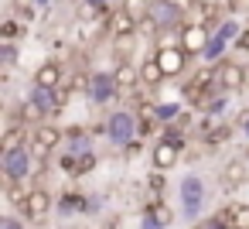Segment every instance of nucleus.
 <instances>
[{
	"label": "nucleus",
	"mask_w": 249,
	"mask_h": 229,
	"mask_svg": "<svg viewBox=\"0 0 249 229\" xmlns=\"http://www.w3.org/2000/svg\"><path fill=\"white\" fill-rule=\"evenodd\" d=\"M82 202H86V198H79V195H65V198H62V205H58V209H62V212H75V209H79V205H82Z\"/></svg>",
	"instance_id": "obj_28"
},
{
	"label": "nucleus",
	"mask_w": 249,
	"mask_h": 229,
	"mask_svg": "<svg viewBox=\"0 0 249 229\" xmlns=\"http://www.w3.org/2000/svg\"><path fill=\"white\" fill-rule=\"evenodd\" d=\"M14 31H18V24H14V21H7V24H4V28H0V35H4V38H7V41H11V38H14Z\"/></svg>",
	"instance_id": "obj_32"
},
{
	"label": "nucleus",
	"mask_w": 249,
	"mask_h": 229,
	"mask_svg": "<svg viewBox=\"0 0 249 229\" xmlns=\"http://www.w3.org/2000/svg\"><path fill=\"white\" fill-rule=\"evenodd\" d=\"M178 113H181V106H178V103H167V106H160V120H174Z\"/></svg>",
	"instance_id": "obj_30"
},
{
	"label": "nucleus",
	"mask_w": 249,
	"mask_h": 229,
	"mask_svg": "<svg viewBox=\"0 0 249 229\" xmlns=\"http://www.w3.org/2000/svg\"><path fill=\"white\" fill-rule=\"evenodd\" d=\"M246 93H249V65H246Z\"/></svg>",
	"instance_id": "obj_37"
},
{
	"label": "nucleus",
	"mask_w": 249,
	"mask_h": 229,
	"mask_svg": "<svg viewBox=\"0 0 249 229\" xmlns=\"http://www.w3.org/2000/svg\"><path fill=\"white\" fill-rule=\"evenodd\" d=\"M96 168V157H92V151L89 154H79V174H89Z\"/></svg>",
	"instance_id": "obj_27"
},
{
	"label": "nucleus",
	"mask_w": 249,
	"mask_h": 229,
	"mask_svg": "<svg viewBox=\"0 0 249 229\" xmlns=\"http://www.w3.org/2000/svg\"><path fill=\"white\" fill-rule=\"evenodd\" d=\"M65 99H69L65 89H45V86H35V89H31V99H28V110H31V116H48V113L62 110Z\"/></svg>",
	"instance_id": "obj_2"
},
{
	"label": "nucleus",
	"mask_w": 249,
	"mask_h": 229,
	"mask_svg": "<svg viewBox=\"0 0 249 229\" xmlns=\"http://www.w3.org/2000/svg\"><path fill=\"white\" fill-rule=\"evenodd\" d=\"M69 151H72V154H89V151H92L89 137H86L79 127H75V130H69Z\"/></svg>",
	"instance_id": "obj_22"
},
{
	"label": "nucleus",
	"mask_w": 249,
	"mask_h": 229,
	"mask_svg": "<svg viewBox=\"0 0 249 229\" xmlns=\"http://www.w3.org/2000/svg\"><path fill=\"white\" fill-rule=\"evenodd\" d=\"M208 41H212V35L205 31V24H188V28H181V48H184L188 55H205Z\"/></svg>",
	"instance_id": "obj_10"
},
{
	"label": "nucleus",
	"mask_w": 249,
	"mask_h": 229,
	"mask_svg": "<svg viewBox=\"0 0 249 229\" xmlns=\"http://www.w3.org/2000/svg\"><path fill=\"white\" fill-rule=\"evenodd\" d=\"M239 35H242L239 21H232V18H229V21H222V24H218V31L212 35L208 48H205V58H208V62H218V58H222V52H225V48H229Z\"/></svg>",
	"instance_id": "obj_5"
},
{
	"label": "nucleus",
	"mask_w": 249,
	"mask_h": 229,
	"mask_svg": "<svg viewBox=\"0 0 249 229\" xmlns=\"http://www.w3.org/2000/svg\"><path fill=\"white\" fill-rule=\"evenodd\" d=\"M106 137H109L113 144H120V147L133 144V137H137V116L126 113V110L109 113V120H106Z\"/></svg>",
	"instance_id": "obj_3"
},
{
	"label": "nucleus",
	"mask_w": 249,
	"mask_h": 229,
	"mask_svg": "<svg viewBox=\"0 0 249 229\" xmlns=\"http://www.w3.org/2000/svg\"><path fill=\"white\" fill-rule=\"evenodd\" d=\"M0 164H4L7 181H28V174H31V168H35V154H31L28 147H18V151H7Z\"/></svg>",
	"instance_id": "obj_4"
},
{
	"label": "nucleus",
	"mask_w": 249,
	"mask_h": 229,
	"mask_svg": "<svg viewBox=\"0 0 249 229\" xmlns=\"http://www.w3.org/2000/svg\"><path fill=\"white\" fill-rule=\"evenodd\" d=\"M171 222H174V212H171L164 202H147L143 219H140V226H143V229H167Z\"/></svg>",
	"instance_id": "obj_13"
},
{
	"label": "nucleus",
	"mask_w": 249,
	"mask_h": 229,
	"mask_svg": "<svg viewBox=\"0 0 249 229\" xmlns=\"http://www.w3.org/2000/svg\"><path fill=\"white\" fill-rule=\"evenodd\" d=\"M154 58H157V65L164 69V76L171 79V76H181V69H184V62H188V52H184L181 45H178V48H174V45H164Z\"/></svg>",
	"instance_id": "obj_11"
},
{
	"label": "nucleus",
	"mask_w": 249,
	"mask_h": 229,
	"mask_svg": "<svg viewBox=\"0 0 249 229\" xmlns=\"http://www.w3.org/2000/svg\"><path fill=\"white\" fill-rule=\"evenodd\" d=\"M229 7H232L235 14H242V11H249V0H229Z\"/></svg>",
	"instance_id": "obj_31"
},
{
	"label": "nucleus",
	"mask_w": 249,
	"mask_h": 229,
	"mask_svg": "<svg viewBox=\"0 0 249 229\" xmlns=\"http://www.w3.org/2000/svg\"><path fill=\"white\" fill-rule=\"evenodd\" d=\"M0 62H4L7 69H14V65H18V48H14L11 41H4V45H0Z\"/></svg>",
	"instance_id": "obj_26"
},
{
	"label": "nucleus",
	"mask_w": 249,
	"mask_h": 229,
	"mask_svg": "<svg viewBox=\"0 0 249 229\" xmlns=\"http://www.w3.org/2000/svg\"><path fill=\"white\" fill-rule=\"evenodd\" d=\"M191 11H195V21H191V24H205V21L218 18L215 4H205V0H198V4H191Z\"/></svg>",
	"instance_id": "obj_23"
},
{
	"label": "nucleus",
	"mask_w": 249,
	"mask_h": 229,
	"mask_svg": "<svg viewBox=\"0 0 249 229\" xmlns=\"http://www.w3.org/2000/svg\"><path fill=\"white\" fill-rule=\"evenodd\" d=\"M239 127H242V134L249 137V110H242V113H239Z\"/></svg>",
	"instance_id": "obj_34"
},
{
	"label": "nucleus",
	"mask_w": 249,
	"mask_h": 229,
	"mask_svg": "<svg viewBox=\"0 0 249 229\" xmlns=\"http://www.w3.org/2000/svg\"><path fill=\"white\" fill-rule=\"evenodd\" d=\"M113 96H120V89H116V79L109 76V72H96L92 79H89V99L92 103H109Z\"/></svg>",
	"instance_id": "obj_12"
},
{
	"label": "nucleus",
	"mask_w": 249,
	"mask_h": 229,
	"mask_svg": "<svg viewBox=\"0 0 249 229\" xmlns=\"http://www.w3.org/2000/svg\"><path fill=\"white\" fill-rule=\"evenodd\" d=\"M218 181H222L225 191H239V188H246V181H249V164H246L242 157H232V161L222 168Z\"/></svg>",
	"instance_id": "obj_6"
},
{
	"label": "nucleus",
	"mask_w": 249,
	"mask_h": 229,
	"mask_svg": "<svg viewBox=\"0 0 249 229\" xmlns=\"http://www.w3.org/2000/svg\"><path fill=\"white\" fill-rule=\"evenodd\" d=\"M137 21L140 14H133L130 7H120L109 14V38H133L137 35Z\"/></svg>",
	"instance_id": "obj_7"
},
{
	"label": "nucleus",
	"mask_w": 249,
	"mask_h": 229,
	"mask_svg": "<svg viewBox=\"0 0 249 229\" xmlns=\"http://www.w3.org/2000/svg\"><path fill=\"white\" fill-rule=\"evenodd\" d=\"M178 191H181V212H184V219H195L201 212V205H205V181H201V174H184Z\"/></svg>",
	"instance_id": "obj_1"
},
{
	"label": "nucleus",
	"mask_w": 249,
	"mask_h": 229,
	"mask_svg": "<svg viewBox=\"0 0 249 229\" xmlns=\"http://www.w3.org/2000/svg\"><path fill=\"white\" fill-rule=\"evenodd\" d=\"M52 205H55L52 191H45V188H31V195H28V205H24V215L38 222V219H45V215L52 212Z\"/></svg>",
	"instance_id": "obj_15"
},
{
	"label": "nucleus",
	"mask_w": 249,
	"mask_h": 229,
	"mask_svg": "<svg viewBox=\"0 0 249 229\" xmlns=\"http://www.w3.org/2000/svg\"><path fill=\"white\" fill-rule=\"evenodd\" d=\"M113 79H116V89L126 93V89H133V86L140 82V65H133V62H120V65L113 69Z\"/></svg>",
	"instance_id": "obj_18"
},
{
	"label": "nucleus",
	"mask_w": 249,
	"mask_h": 229,
	"mask_svg": "<svg viewBox=\"0 0 249 229\" xmlns=\"http://www.w3.org/2000/svg\"><path fill=\"white\" fill-rule=\"evenodd\" d=\"M137 35H143V38H154V35H160V28H157V21L143 11L140 14V21H137Z\"/></svg>",
	"instance_id": "obj_24"
},
{
	"label": "nucleus",
	"mask_w": 249,
	"mask_h": 229,
	"mask_svg": "<svg viewBox=\"0 0 249 229\" xmlns=\"http://www.w3.org/2000/svg\"><path fill=\"white\" fill-rule=\"evenodd\" d=\"M235 48H242V52H249V31H242V35L235 38Z\"/></svg>",
	"instance_id": "obj_33"
},
{
	"label": "nucleus",
	"mask_w": 249,
	"mask_h": 229,
	"mask_svg": "<svg viewBox=\"0 0 249 229\" xmlns=\"http://www.w3.org/2000/svg\"><path fill=\"white\" fill-rule=\"evenodd\" d=\"M160 79H167V76H164V69L157 65V58H150V62H143V65H140V82H147V86H157Z\"/></svg>",
	"instance_id": "obj_21"
},
{
	"label": "nucleus",
	"mask_w": 249,
	"mask_h": 229,
	"mask_svg": "<svg viewBox=\"0 0 249 229\" xmlns=\"http://www.w3.org/2000/svg\"><path fill=\"white\" fill-rule=\"evenodd\" d=\"M218 89L222 93H235V89H246V69L239 62H218Z\"/></svg>",
	"instance_id": "obj_8"
},
{
	"label": "nucleus",
	"mask_w": 249,
	"mask_h": 229,
	"mask_svg": "<svg viewBox=\"0 0 249 229\" xmlns=\"http://www.w3.org/2000/svg\"><path fill=\"white\" fill-rule=\"evenodd\" d=\"M225 229H239V226H232V222H225Z\"/></svg>",
	"instance_id": "obj_38"
},
{
	"label": "nucleus",
	"mask_w": 249,
	"mask_h": 229,
	"mask_svg": "<svg viewBox=\"0 0 249 229\" xmlns=\"http://www.w3.org/2000/svg\"><path fill=\"white\" fill-rule=\"evenodd\" d=\"M62 137H65V134H62L55 123H41V127L35 130V154H38V157H48V151L58 147Z\"/></svg>",
	"instance_id": "obj_14"
},
{
	"label": "nucleus",
	"mask_w": 249,
	"mask_h": 229,
	"mask_svg": "<svg viewBox=\"0 0 249 229\" xmlns=\"http://www.w3.org/2000/svg\"><path fill=\"white\" fill-rule=\"evenodd\" d=\"M4 195H7V202H11V205H21V209H24V205H28L31 188H28V181H7V191H4Z\"/></svg>",
	"instance_id": "obj_19"
},
{
	"label": "nucleus",
	"mask_w": 249,
	"mask_h": 229,
	"mask_svg": "<svg viewBox=\"0 0 249 229\" xmlns=\"http://www.w3.org/2000/svg\"><path fill=\"white\" fill-rule=\"evenodd\" d=\"M38 4H48V0H38Z\"/></svg>",
	"instance_id": "obj_39"
},
{
	"label": "nucleus",
	"mask_w": 249,
	"mask_h": 229,
	"mask_svg": "<svg viewBox=\"0 0 249 229\" xmlns=\"http://www.w3.org/2000/svg\"><path fill=\"white\" fill-rule=\"evenodd\" d=\"M167 4H174V7H181V11H188V7H191V0H167Z\"/></svg>",
	"instance_id": "obj_35"
},
{
	"label": "nucleus",
	"mask_w": 249,
	"mask_h": 229,
	"mask_svg": "<svg viewBox=\"0 0 249 229\" xmlns=\"http://www.w3.org/2000/svg\"><path fill=\"white\" fill-rule=\"evenodd\" d=\"M0 147H4V154L7 151H18V147H24V130L14 123V127H7L4 130V137H0Z\"/></svg>",
	"instance_id": "obj_20"
},
{
	"label": "nucleus",
	"mask_w": 249,
	"mask_h": 229,
	"mask_svg": "<svg viewBox=\"0 0 249 229\" xmlns=\"http://www.w3.org/2000/svg\"><path fill=\"white\" fill-rule=\"evenodd\" d=\"M229 219H232V226L249 229V205H232V209H229Z\"/></svg>",
	"instance_id": "obj_25"
},
{
	"label": "nucleus",
	"mask_w": 249,
	"mask_h": 229,
	"mask_svg": "<svg viewBox=\"0 0 249 229\" xmlns=\"http://www.w3.org/2000/svg\"><path fill=\"white\" fill-rule=\"evenodd\" d=\"M147 14L157 21V28L160 31H171V28H178L181 24V7H174V4H167V0H154V4L147 7Z\"/></svg>",
	"instance_id": "obj_9"
},
{
	"label": "nucleus",
	"mask_w": 249,
	"mask_h": 229,
	"mask_svg": "<svg viewBox=\"0 0 249 229\" xmlns=\"http://www.w3.org/2000/svg\"><path fill=\"white\" fill-rule=\"evenodd\" d=\"M35 86H45V89H58V86H62V65H58L55 58L41 62V65L35 69Z\"/></svg>",
	"instance_id": "obj_17"
},
{
	"label": "nucleus",
	"mask_w": 249,
	"mask_h": 229,
	"mask_svg": "<svg viewBox=\"0 0 249 229\" xmlns=\"http://www.w3.org/2000/svg\"><path fill=\"white\" fill-rule=\"evenodd\" d=\"M86 4H89V7H103V4H106V0H86Z\"/></svg>",
	"instance_id": "obj_36"
},
{
	"label": "nucleus",
	"mask_w": 249,
	"mask_h": 229,
	"mask_svg": "<svg viewBox=\"0 0 249 229\" xmlns=\"http://www.w3.org/2000/svg\"><path fill=\"white\" fill-rule=\"evenodd\" d=\"M178 157H181V144H174V140H160V144L150 151V161H154V168H157V171L174 168V164H178Z\"/></svg>",
	"instance_id": "obj_16"
},
{
	"label": "nucleus",
	"mask_w": 249,
	"mask_h": 229,
	"mask_svg": "<svg viewBox=\"0 0 249 229\" xmlns=\"http://www.w3.org/2000/svg\"><path fill=\"white\" fill-rule=\"evenodd\" d=\"M0 229H24V222L18 215H4V219H0Z\"/></svg>",
	"instance_id": "obj_29"
}]
</instances>
